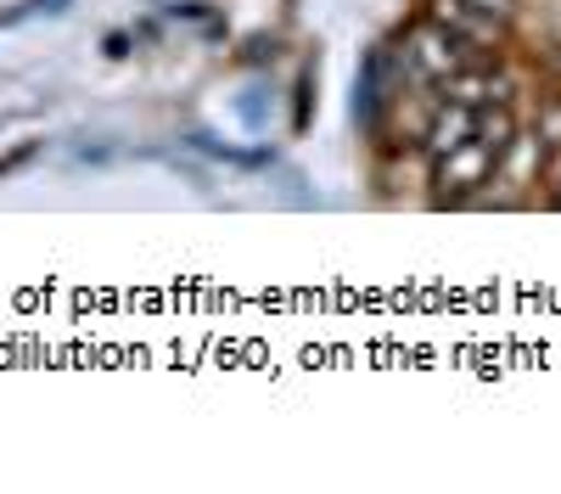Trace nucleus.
<instances>
[{"instance_id":"nucleus-6","label":"nucleus","mask_w":561,"mask_h":494,"mask_svg":"<svg viewBox=\"0 0 561 494\" xmlns=\"http://www.w3.org/2000/svg\"><path fill=\"white\" fill-rule=\"evenodd\" d=\"M39 12H62V0H39Z\"/></svg>"},{"instance_id":"nucleus-2","label":"nucleus","mask_w":561,"mask_h":494,"mask_svg":"<svg viewBox=\"0 0 561 494\" xmlns=\"http://www.w3.org/2000/svg\"><path fill=\"white\" fill-rule=\"evenodd\" d=\"M478 51L466 39H455L444 23H427L404 39L399 51V79H415V84H449L460 68H472Z\"/></svg>"},{"instance_id":"nucleus-4","label":"nucleus","mask_w":561,"mask_h":494,"mask_svg":"<svg viewBox=\"0 0 561 494\" xmlns=\"http://www.w3.org/2000/svg\"><path fill=\"white\" fill-rule=\"evenodd\" d=\"M433 23H444L455 39H466L472 51H483V45H494L500 39V18H489V12H478V7H466V0H438V18Z\"/></svg>"},{"instance_id":"nucleus-1","label":"nucleus","mask_w":561,"mask_h":494,"mask_svg":"<svg viewBox=\"0 0 561 494\" xmlns=\"http://www.w3.org/2000/svg\"><path fill=\"white\" fill-rule=\"evenodd\" d=\"M505 141H511L505 107H500V102L478 107L472 129H466L444 158H433V180H438L444 192H472V186H483V180L500 169V158H505Z\"/></svg>"},{"instance_id":"nucleus-5","label":"nucleus","mask_w":561,"mask_h":494,"mask_svg":"<svg viewBox=\"0 0 561 494\" xmlns=\"http://www.w3.org/2000/svg\"><path fill=\"white\" fill-rule=\"evenodd\" d=\"M466 7H478V12H489V18H511V0H466Z\"/></svg>"},{"instance_id":"nucleus-3","label":"nucleus","mask_w":561,"mask_h":494,"mask_svg":"<svg viewBox=\"0 0 561 494\" xmlns=\"http://www.w3.org/2000/svg\"><path fill=\"white\" fill-rule=\"evenodd\" d=\"M388 84H393V51H370L365 57V73L354 84V118L365 129H377L382 118V102H388Z\"/></svg>"}]
</instances>
